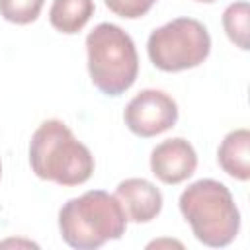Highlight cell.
Returning a JSON list of instances; mask_svg holds the SVG:
<instances>
[{
  "label": "cell",
  "instance_id": "1",
  "mask_svg": "<svg viewBox=\"0 0 250 250\" xmlns=\"http://www.w3.org/2000/svg\"><path fill=\"white\" fill-rule=\"evenodd\" d=\"M29 166L37 178L64 188L92 178L94 156L61 119L43 121L29 141Z\"/></svg>",
  "mask_w": 250,
  "mask_h": 250
},
{
  "label": "cell",
  "instance_id": "2",
  "mask_svg": "<svg viewBox=\"0 0 250 250\" xmlns=\"http://www.w3.org/2000/svg\"><path fill=\"white\" fill-rule=\"evenodd\" d=\"M59 230L70 248L96 250L125 234L127 217L115 195L104 189H88L61 207Z\"/></svg>",
  "mask_w": 250,
  "mask_h": 250
},
{
  "label": "cell",
  "instance_id": "3",
  "mask_svg": "<svg viewBox=\"0 0 250 250\" xmlns=\"http://www.w3.org/2000/svg\"><path fill=\"white\" fill-rule=\"evenodd\" d=\"M193 236L211 248L229 246L240 229V213L230 189L217 180L203 178L189 184L178 199Z\"/></svg>",
  "mask_w": 250,
  "mask_h": 250
},
{
  "label": "cell",
  "instance_id": "4",
  "mask_svg": "<svg viewBox=\"0 0 250 250\" xmlns=\"http://www.w3.org/2000/svg\"><path fill=\"white\" fill-rule=\"evenodd\" d=\"M92 84L105 96H121L139 74V55L131 35L115 23L102 21L86 37Z\"/></svg>",
  "mask_w": 250,
  "mask_h": 250
},
{
  "label": "cell",
  "instance_id": "5",
  "mask_svg": "<svg viewBox=\"0 0 250 250\" xmlns=\"http://www.w3.org/2000/svg\"><path fill=\"white\" fill-rule=\"evenodd\" d=\"M146 53L158 70L180 72L199 66L209 57L211 37L201 21L176 18L148 35Z\"/></svg>",
  "mask_w": 250,
  "mask_h": 250
},
{
  "label": "cell",
  "instance_id": "6",
  "mask_svg": "<svg viewBox=\"0 0 250 250\" xmlns=\"http://www.w3.org/2000/svg\"><path fill=\"white\" fill-rule=\"evenodd\" d=\"M125 125L131 133L143 139L156 137L172 129L178 121V104L162 90H141L123 111Z\"/></svg>",
  "mask_w": 250,
  "mask_h": 250
},
{
  "label": "cell",
  "instance_id": "7",
  "mask_svg": "<svg viewBox=\"0 0 250 250\" xmlns=\"http://www.w3.org/2000/svg\"><path fill=\"white\" fill-rule=\"evenodd\" d=\"M197 168V152L189 141L182 137L158 143L150 152L152 174L168 186H176L193 176Z\"/></svg>",
  "mask_w": 250,
  "mask_h": 250
},
{
  "label": "cell",
  "instance_id": "8",
  "mask_svg": "<svg viewBox=\"0 0 250 250\" xmlns=\"http://www.w3.org/2000/svg\"><path fill=\"white\" fill-rule=\"evenodd\" d=\"M115 197L119 199L127 221L148 223L162 211L160 189L145 178H127L117 184Z\"/></svg>",
  "mask_w": 250,
  "mask_h": 250
},
{
  "label": "cell",
  "instance_id": "9",
  "mask_svg": "<svg viewBox=\"0 0 250 250\" xmlns=\"http://www.w3.org/2000/svg\"><path fill=\"white\" fill-rule=\"evenodd\" d=\"M217 162L225 174L234 180L246 182L250 178V131H230L217 148Z\"/></svg>",
  "mask_w": 250,
  "mask_h": 250
},
{
  "label": "cell",
  "instance_id": "10",
  "mask_svg": "<svg viewBox=\"0 0 250 250\" xmlns=\"http://www.w3.org/2000/svg\"><path fill=\"white\" fill-rule=\"evenodd\" d=\"M94 10V0H53L49 8V21L57 31L72 35L90 21Z\"/></svg>",
  "mask_w": 250,
  "mask_h": 250
},
{
  "label": "cell",
  "instance_id": "11",
  "mask_svg": "<svg viewBox=\"0 0 250 250\" xmlns=\"http://www.w3.org/2000/svg\"><path fill=\"white\" fill-rule=\"evenodd\" d=\"M248 20H250V6L246 0L240 2H232L225 8L223 12V27L227 37L242 51L250 49V27H248Z\"/></svg>",
  "mask_w": 250,
  "mask_h": 250
},
{
  "label": "cell",
  "instance_id": "12",
  "mask_svg": "<svg viewBox=\"0 0 250 250\" xmlns=\"http://www.w3.org/2000/svg\"><path fill=\"white\" fill-rule=\"evenodd\" d=\"M45 0H0V16L16 25L35 21L43 10Z\"/></svg>",
  "mask_w": 250,
  "mask_h": 250
},
{
  "label": "cell",
  "instance_id": "13",
  "mask_svg": "<svg viewBox=\"0 0 250 250\" xmlns=\"http://www.w3.org/2000/svg\"><path fill=\"white\" fill-rule=\"evenodd\" d=\"M105 6L119 18L137 20L143 18L158 0H104Z\"/></svg>",
  "mask_w": 250,
  "mask_h": 250
},
{
  "label": "cell",
  "instance_id": "14",
  "mask_svg": "<svg viewBox=\"0 0 250 250\" xmlns=\"http://www.w3.org/2000/svg\"><path fill=\"white\" fill-rule=\"evenodd\" d=\"M195 2H205V4H211V2H217V0H195Z\"/></svg>",
  "mask_w": 250,
  "mask_h": 250
},
{
  "label": "cell",
  "instance_id": "15",
  "mask_svg": "<svg viewBox=\"0 0 250 250\" xmlns=\"http://www.w3.org/2000/svg\"><path fill=\"white\" fill-rule=\"evenodd\" d=\"M0 176H2V162H0Z\"/></svg>",
  "mask_w": 250,
  "mask_h": 250
}]
</instances>
